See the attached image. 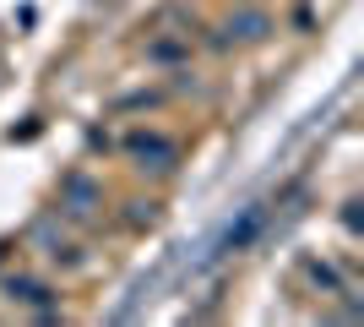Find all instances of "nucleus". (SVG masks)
I'll use <instances>...</instances> for the list:
<instances>
[{"instance_id":"2","label":"nucleus","mask_w":364,"mask_h":327,"mask_svg":"<svg viewBox=\"0 0 364 327\" xmlns=\"http://www.w3.org/2000/svg\"><path fill=\"white\" fill-rule=\"evenodd\" d=\"M125 153L136 158V170L168 175V170H174V158H180V147H174L164 131H131V137H125Z\"/></svg>"},{"instance_id":"8","label":"nucleus","mask_w":364,"mask_h":327,"mask_svg":"<svg viewBox=\"0 0 364 327\" xmlns=\"http://www.w3.org/2000/svg\"><path fill=\"white\" fill-rule=\"evenodd\" d=\"M152 104H164V93H125L114 109H152Z\"/></svg>"},{"instance_id":"7","label":"nucleus","mask_w":364,"mask_h":327,"mask_svg":"<svg viewBox=\"0 0 364 327\" xmlns=\"http://www.w3.org/2000/svg\"><path fill=\"white\" fill-rule=\"evenodd\" d=\"M147 55H152V61H180V55H185V44H180V38H158V44H152Z\"/></svg>"},{"instance_id":"5","label":"nucleus","mask_w":364,"mask_h":327,"mask_svg":"<svg viewBox=\"0 0 364 327\" xmlns=\"http://www.w3.org/2000/svg\"><path fill=\"white\" fill-rule=\"evenodd\" d=\"M6 295H11L16 306H33V311H38V306H49V300H55V289H49V284H38V279H28V273H11V279H6Z\"/></svg>"},{"instance_id":"9","label":"nucleus","mask_w":364,"mask_h":327,"mask_svg":"<svg viewBox=\"0 0 364 327\" xmlns=\"http://www.w3.org/2000/svg\"><path fill=\"white\" fill-rule=\"evenodd\" d=\"M343 229L359 234V197H348V202H343Z\"/></svg>"},{"instance_id":"4","label":"nucleus","mask_w":364,"mask_h":327,"mask_svg":"<svg viewBox=\"0 0 364 327\" xmlns=\"http://www.w3.org/2000/svg\"><path fill=\"white\" fill-rule=\"evenodd\" d=\"M228 33H234L240 44H261V38L272 33V16H267V11H256V6H240V11L228 16Z\"/></svg>"},{"instance_id":"6","label":"nucleus","mask_w":364,"mask_h":327,"mask_svg":"<svg viewBox=\"0 0 364 327\" xmlns=\"http://www.w3.org/2000/svg\"><path fill=\"white\" fill-rule=\"evenodd\" d=\"M304 279L316 284L321 295H348V284L337 279V267H332V262H316V256H304Z\"/></svg>"},{"instance_id":"3","label":"nucleus","mask_w":364,"mask_h":327,"mask_svg":"<svg viewBox=\"0 0 364 327\" xmlns=\"http://www.w3.org/2000/svg\"><path fill=\"white\" fill-rule=\"evenodd\" d=\"M104 202V191L92 186L87 175H65L60 180V213L65 218H87V207H98Z\"/></svg>"},{"instance_id":"1","label":"nucleus","mask_w":364,"mask_h":327,"mask_svg":"<svg viewBox=\"0 0 364 327\" xmlns=\"http://www.w3.org/2000/svg\"><path fill=\"white\" fill-rule=\"evenodd\" d=\"M267 234V202H250L240 207V218L228 224L223 234H218V251H213V262H223V256H240V251H250Z\"/></svg>"}]
</instances>
